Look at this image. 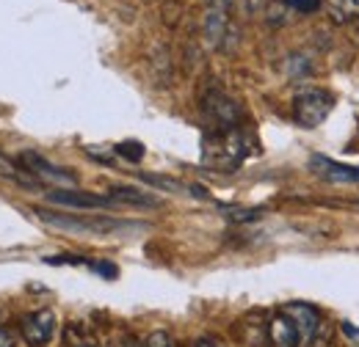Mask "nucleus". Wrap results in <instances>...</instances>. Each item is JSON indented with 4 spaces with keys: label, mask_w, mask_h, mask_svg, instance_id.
<instances>
[{
    "label": "nucleus",
    "mask_w": 359,
    "mask_h": 347,
    "mask_svg": "<svg viewBox=\"0 0 359 347\" xmlns=\"http://www.w3.org/2000/svg\"><path fill=\"white\" fill-rule=\"evenodd\" d=\"M108 196H111L116 204H130V207H144V210L161 207L158 199H152V196H147V193H141V190H135V187H128V185H114V187L108 190Z\"/></svg>",
    "instance_id": "12"
},
{
    "label": "nucleus",
    "mask_w": 359,
    "mask_h": 347,
    "mask_svg": "<svg viewBox=\"0 0 359 347\" xmlns=\"http://www.w3.org/2000/svg\"><path fill=\"white\" fill-rule=\"evenodd\" d=\"M144 347H172V337H169L166 331H152V334L147 337Z\"/></svg>",
    "instance_id": "17"
},
{
    "label": "nucleus",
    "mask_w": 359,
    "mask_h": 347,
    "mask_svg": "<svg viewBox=\"0 0 359 347\" xmlns=\"http://www.w3.org/2000/svg\"><path fill=\"white\" fill-rule=\"evenodd\" d=\"M147 185H152V187H161V190H169V193H188V190H194V187H185V185H180L175 179H166V176H158V174H138Z\"/></svg>",
    "instance_id": "14"
},
{
    "label": "nucleus",
    "mask_w": 359,
    "mask_h": 347,
    "mask_svg": "<svg viewBox=\"0 0 359 347\" xmlns=\"http://www.w3.org/2000/svg\"><path fill=\"white\" fill-rule=\"evenodd\" d=\"M252 152V143L249 138L243 135V130H226L219 132L216 138V146H208L205 152V160L213 166V169H222V171H235Z\"/></svg>",
    "instance_id": "2"
},
{
    "label": "nucleus",
    "mask_w": 359,
    "mask_h": 347,
    "mask_svg": "<svg viewBox=\"0 0 359 347\" xmlns=\"http://www.w3.org/2000/svg\"><path fill=\"white\" fill-rule=\"evenodd\" d=\"M326 6L332 11V17L340 22L359 17V0H326Z\"/></svg>",
    "instance_id": "13"
},
{
    "label": "nucleus",
    "mask_w": 359,
    "mask_h": 347,
    "mask_svg": "<svg viewBox=\"0 0 359 347\" xmlns=\"http://www.w3.org/2000/svg\"><path fill=\"white\" fill-rule=\"evenodd\" d=\"M285 6H290V8L302 11V14H313V11L320 8V0H285Z\"/></svg>",
    "instance_id": "16"
},
{
    "label": "nucleus",
    "mask_w": 359,
    "mask_h": 347,
    "mask_svg": "<svg viewBox=\"0 0 359 347\" xmlns=\"http://www.w3.org/2000/svg\"><path fill=\"white\" fill-rule=\"evenodd\" d=\"M229 8L232 0H205V14H202V36L210 50L222 47L229 31Z\"/></svg>",
    "instance_id": "4"
},
{
    "label": "nucleus",
    "mask_w": 359,
    "mask_h": 347,
    "mask_svg": "<svg viewBox=\"0 0 359 347\" xmlns=\"http://www.w3.org/2000/svg\"><path fill=\"white\" fill-rule=\"evenodd\" d=\"M269 339L273 347H299V331L285 311H279L269 323Z\"/></svg>",
    "instance_id": "11"
},
{
    "label": "nucleus",
    "mask_w": 359,
    "mask_h": 347,
    "mask_svg": "<svg viewBox=\"0 0 359 347\" xmlns=\"http://www.w3.org/2000/svg\"><path fill=\"white\" fill-rule=\"evenodd\" d=\"M332 105H334L332 94L320 91V88H302L293 97V119H296L299 127L315 130V127H320L329 119Z\"/></svg>",
    "instance_id": "3"
},
{
    "label": "nucleus",
    "mask_w": 359,
    "mask_h": 347,
    "mask_svg": "<svg viewBox=\"0 0 359 347\" xmlns=\"http://www.w3.org/2000/svg\"><path fill=\"white\" fill-rule=\"evenodd\" d=\"M0 347H8V339L3 337V331H0Z\"/></svg>",
    "instance_id": "22"
},
{
    "label": "nucleus",
    "mask_w": 359,
    "mask_h": 347,
    "mask_svg": "<svg viewBox=\"0 0 359 347\" xmlns=\"http://www.w3.org/2000/svg\"><path fill=\"white\" fill-rule=\"evenodd\" d=\"M114 152H116L119 157L130 160V163H141V157H144V143H141V141H122V143L114 146Z\"/></svg>",
    "instance_id": "15"
},
{
    "label": "nucleus",
    "mask_w": 359,
    "mask_h": 347,
    "mask_svg": "<svg viewBox=\"0 0 359 347\" xmlns=\"http://www.w3.org/2000/svg\"><path fill=\"white\" fill-rule=\"evenodd\" d=\"M196 347H224V345H219V342H213V339H199Z\"/></svg>",
    "instance_id": "21"
},
{
    "label": "nucleus",
    "mask_w": 359,
    "mask_h": 347,
    "mask_svg": "<svg viewBox=\"0 0 359 347\" xmlns=\"http://www.w3.org/2000/svg\"><path fill=\"white\" fill-rule=\"evenodd\" d=\"M20 331H22L25 342L31 347H47L53 342V337H55V314L50 309L34 311V314L22 317Z\"/></svg>",
    "instance_id": "8"
},
{
    "label": "nucleus",
    "mask_w": 359,
    "mask_h": 347,
    "mask_svg": "<svg viewBox=\"0 0 359 347\" xmlns=\"http://www.w3.org/2000/svg\"><path fill=\"white\" fill-rule=\"evenodd\" d=\"M17 163L25 169V174H34V179H45V182H53V185H58V187H72L78 179H75V174L69 171V169H61V166H55V163H50L47 157H42L39 152H22L20 157H17Z\"/></svg>",
    "instance_id": "5"
},
{
    "label": "nucleus",
    "mask_w": 359,
    "mask_h": 347,
    "mask_svg": "<svg viewBox=\"0 0 359 347\" xmlns=\"http://www.w3.org/2000/svg\"><path fill=\"white\" fill-rule=\"evenodd\" d=\"M343 334H346V337H354V339H359V325H351V323H343Z\"/></svg>",
    "instance_id": "20"
},
{
    "label": "nucleus",
    "mask_w": 359,
    "mask_h": 347,
    "mask_svg": "<svg viewBox=\"0 0 359 347\" xmlns=\"http://www.w3.org/2000/svg\"><path fill=\"white\" fill-rule=\"evenodd\" d=\"M91 267H94V273H100V276H105V278H116V276H119L116 264H111V262H91Z\"/></svg>",
    "instance_id": "19"
},
{
    "label": "nucleus",
    "mask_w": 359,
    "mask_h": 347,
    "mask_svg": "<svg viewBox=\"0 0 359 347\" xmlns=\"http://www.w3.org/2000/svg\"><path fill=\"white\" fill-rule=\"evenodd\" d=\"M45 199L50 204L72 207V210H105V207H119L111 196H97V193L75 190V187H53V190L45 193Z\"/></svg>",
    "instance_id": "7"
},
{
    "label": "nucleus",
    "mask_w": 359,
    "mask_h": 347,
    "mask_svg": "<svg viewBox=\"0 0 359 347\" xmlns=\"http://www.w3.org/2000/svg\"><path fill=\"white\" fill-rule=\"evenodd\" d=\"M36 218L58 232H69V234H83V237H111V234H122V232H135L141 226L125 223L119 218H86V215H67V213H53V210H36Z\"/></svg>",
    "instance_id": "1"
},
{
    "label": "nucleus",
    "mask_w": 359,
    "mask_h": 347,
    "mask_svg": "<svg viewBox=\"0 0 359 347\" xmlns=\"http://www.w3.org/2000/svg\"><path fill=\"white\" fill-rule=\"evenodd\" d=\"M226 215L229 220H235V223H246V220H257L260 218V210H226Z\"/></svg>",
    "instance_id": "18"
},
{
    "label": "nucleus",
    "mask_w": 359,
    "mask_h": 347,
    "mask_svg": "<svg viewBox=\"0 0 359 347\" xmlns=\"http://www.w3.org/2000/svg\"><path fill=\"white\" fill-rule=\"evenodd\" d=\"M108 347H130L128 342H114V345H108Z\"/></svg>",
    "instance_id": "23"
},
{
    "label": "nucleus",
    "mask_w": 359,
    "mask_h": 347,
    "mask_svg": "<svg viewBox=\"0 0 359 347\" xmlns=\"http://www.w3.org/2000/svg\"><path fill=\"white\" fill-rule=\"evenodd\" d=\"M282 311L293 320V325L299 331V345H310L320 328V314L310 304H287Z\"/></svg>",
    "instance_id": "10"
},
{
    "label": "nucleus",
    "mask_w": 359,
    "mask_h": 347,
    "mask_svg": "<svg viewBox=\"0 0 359 347\" xmlns=\"http://www.w3.org/2000/svg\"><path fill=\"white\" fill-rule=\"evenodd\" d=\"M310 171L326 182H334V185H359V166H346V163H337L326 155H313L310 157Z\"/></svg>",
    "instance_id": "9"
},
{
    "label": "nucleus",
    "mask_w": 359,
    "mask_h": 347,
    "mask_svg": "<svg viewBox=\"0 0 359 347\" xmlns=\"http://www.w3.org/2000/svg\"><path fill=\"white\" fill-rule=\"evenodd\" d=\"M202 111L210 116V122L219 127L216 132H226L235 130L238 122H241V108L235 99H229L224 91H208L205 99H202Z\"/></svg>",
    "instance_id": "6"
},
{
    "label": "nucleus",
    "mask_w": 359,
    "mask_h": 347,
    "mask_svg": "<svg viewBox=\"0 0 359 347\" xmlns=\"http://www.w3.org/2000/svg\"><path fill=\"white\" fill-rule=\"evenodd\" d=\"M78 347H94V345H78Z\"/></svg>",
    "instance_id": "24"
}]
</instances>
